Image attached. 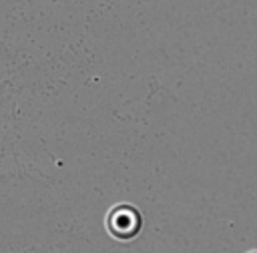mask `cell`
I'll return each mask as SVG.
<instances>
[{"mask_svg": "<svg viewBox=\"0 0 257 253\" xmlns=\"http://www.w3.org/2000/svg\"><path fill=\"white\" fill-rule=\"evenodd\" d=\"M141 227V215L131 205H118L110 209L108 215V231L118 239H131L139 233Z\"/></svg>", "mask_w": 257, "mask_h": 253, "instance_id": "6da1fadb", "label": "cell"}, {"mask_svg": "<svg viewBox=\"0 0 257 253\" xmlns=\"http://www.w3.org/2000/svg\"><path fill=\"white\" fill-rule=\"evenodd\" d=\"M253 253H255V251H253Z\"/></svg>", "mask_w": 257, "mask_h": 253, "instance_id": "7a4b0ae2", "label": "cell"}]
</instances>
